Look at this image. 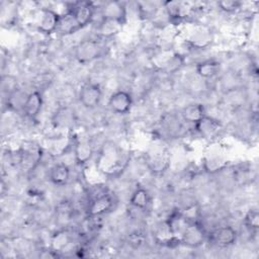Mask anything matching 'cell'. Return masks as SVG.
<instances>
[{
    "label": "cell",
    "mask_w": 259,
    "mask_h": 259,
    "mask_svg": "<svg viewBox=\"0 0 259 259\" xmlns=\"http://www.w3.org/2000/svg\"><path fill=\"white\" fill-rule=\"evenodd\" d=\"M101 53L100 45L93 39H84L75 48V58L81 64H87L96 60Z\"/></svg>",
    "instance_id": "cell-1"
},
{
    "label": "cell",
    "mask_w": 259,
    "mask_h": 259,
    "mask_svg": "<svg viewBox=\"0 0 259 259\" xmlns=\"http://www.w3.org/2000/svg\"><path fill=\"white\" fill-rule=\"evenodd\" d=\"M102 92L101 88L98 84L95 83H87L85 84L79 93L80 102L86 108H94L96 107L101 100Z\"/></svg>",
    "instance_id": "cell-2"
},
{
    "label": "cell",
    "mask_w": 259,
    "mask_h": 259,
    "mask_svg": "<svg viewBox=\"0 0 259 259\" xmlns=\"http://www.w3.org/2000/svg\"><path fill=\"white\" fill-rule=\"evenodd\" d=\"M133 104V99L130 93L126 91H116L111 94L108 100V105L110 109L119 114H124L130 111Z\"/></svg>",
    "instance_id": "cell-3"
},
{
    "label": "cell",
    "mask_w": 259,
    "mask_h": 259,
    "mask_svg": "<svg viewBox=\"0 0 259 259\" xmlns=\"http://www.w3.org/2000/svg\"><path fill=\"white\" fill-rule=\"evenodd\" d=\"M203 240H204L203 229L196 223H189L179 238L180 243L187 246H191V247H196L200 245L203 242Z\"/></svg>",
    "instance_id": "cell-4"
},
{
    "label": "cell",
    "mask_w": 259,
    "mask_h": 259,
    "mask_svg": "<svg viewBox=\"0 0 259 259\" xmlns=\"http://www.w3.org/2000/svg\"><path fill=\"white\" fill-rule=\"evenodd\" d=\"M189 223L190 222L188 221V219L184 213H182L179 210H175L168 217L166 221V227L171 237L177 238V236L182 235V233L184 232V230L186 229Z\"/></svg>",
    "instance_id": "cell-5"
},
{
    "label": "cell",
    "mask_w": 259,
    "mask_h": 259,
    "mask_svg": "<svg viewBox=\"0 0 259 259\" xmlns=\"http://www.w3.org/2000/svg\"><path fill=\"white\" fill-rule=\"evenodd\" d=\"M113 201L109 194L102 193L95 196L89 206H88V214L90 217H98L104 214L105 212L109 211L112 207Z\"/></svg>",
    "instance_id": "cell-6"
},
{
    "label": "cell",
    "mask_w": 259,
    "mask_h": 259,
    "mask_svg": "<svg viewBox=\"0 0 259 259\" xmlns=\"http://www.w3.org/2000/svg\"><path fill=\"white\" fill-rule=\"evenodd\" d=\"M211 241L221 247L231 246L236 242L237 232L230 226L221 227L210 234Z\"/></svg>",
    "instance_id": "cell-7"
},
{
    "label": "cell",
    "mask_w": 259,
    "mask_h": 259,
    "mask_svg": "<svg viewBox=\"0 0 259 259\" xmlns=\"http://www.w3.org/2000/svg\"><path fill=\"white\" fill-rule=\"evenodd\" d=\"M60 14L51 8H45L41 11V17L38 23V29L47 34L57 31L60 20Z\"/></svg>",
    "instance_id": "cell-8"
},
{
    "label": "cell",
    "mask_w": 259,
    "mask_h": 259,
    "mask_svg": "<svg viewBox=\"0 0 259 259\" xmlns=\"http://www.w3.org/2000/svg\"><path fill=\"white\" fill-rule=\"evenodd\" d=\"M42 106V96L38 91H33L27 94V98L25 100L23 106L24 114L29 118H34L41 109Z\"/></svg>",
    "instance_id": "cell-9"
},
{
    "label": "cell",
    "mask_w": 259,
    "mask_h": 259,
    "mask_svg": "<svg viewBox=\"0 0 259 259\" xmlns=\"http://www.w3.org/2000/svg\"><path fill=\"white\" fill-rule=\"evenodd\" d=\"M71 11L81 28L88 25L93 18V8L89 3H77Z\"/></svg>",
    "instance_id": "cell-10"
},
{
    "label": "cell",
    "mask_w": 259,
    "mask_h": 259,
    "mask_svg": "<svg viewBox=\"0 0 259 259\" xmlns=\"http://www.w3.org/2000/svg\"><path fill=\"white\" fill-rule=\"evenodd\" d=\"M125 15H126V10L122 2H118V1L107 2L102 8L103 18H111V19H116L124 22Z\"/></svg>",
    "instance_id": "cell-11"
},
{
    "label": "cell",
    "mask_w": 259,
    "mask_h": 259,
    "mask_svg": "<svg viewBox=\"0 0 259 259\" xmlns=\"http://www.w3.org/2000/svg\"><path fill=\"white\" fill-rule=\"evenodd\" d=\"M80 28L81 27L71 10L67 11L66 13L60 16L57 31L61 34H72Z\"/></svg>",
    "instance_id": "cell-12"
},
{
    "label": "cell",
    "mask_w": 259,
    "mask_h": 259,
    "mask_svg": "<svg viewBox=\"0 0 259 259\" xmlns=\"http://www.w3.org/2000/svg\"><path fill=\"white\" fill-rule=\"evenodd\" d=\"M123 23L116 19L102 18L97 27V32L102 37H112L121 30Z\"/></svg>",
    "instance_id": "cell-13"
},
{
    "label": "cell",
    "mask_w": 259,
    "mask_h": 259,
    "mask_svg": "<svg viewBox=\"0 0 259 259\" xmlns=\"http://www.w3.org/2000/svg\"><path fill=\"white\" fill-rule=\"evenodd\" d=\"M195 127H196V131L202 137L209 138L219 131V128L221 127V124L218 119L204 115L200 120H198L195 123Z\"/></svg>",
    "instance_id": "cell-14"
},
{
    "label": "cell",
    "mask_w": 259,
    "mask_h": 259,
    "mask_svg": "<svg viewBox=\"0 0 259 259\" xmlns=\"http://www.w3.org/2000/svg\"><path fill=\"white\" fill-rule=\"evenodd\" d=\"M211 33L205 28H197L190 33L188 42L195 49H203L211 42Z\"/></svg>",
    "instance_id": "cell-15"
},
{
    "label": "cell",
    "mask_w": 259,
    "mask_h": 259,
    "mask_svg": "<svg viewBox=\"0 0 259 259\" xmlns=\"http://www.w3.org/2000/svg\"><path fill=\"white\" fill-rule=\"evenodd\" d=\"M93 155V148L89 141L83 140L76 143L74 148L75 160L79 165L86 164Z\"/></svg>",
    "instance_id": "cell-16"
},
{
    "label": "cell",
    "mask_w": 259,
    "mask_h": 259,
    "mask_svg": "<svg viewBox=\"0 0 259 259\" xmlns=\"http://www.w3.org/2000/svg\"><path fill=\"white\" fill-rule=\"evenodd\" d=\"M74 111L71 110L69 107H61L58 111H56L53 117V122L55 126L62 128L71 127L74 124Z\"/></svg>",
    "instance_id": "cell-17"
},
{
    "label": "cell",
    "mask_w": 259,
    "mask_h": 259,
    "mask_svg": "<svg viewBox=\"0 0 259 259\" xmlns=\"http://www.w3.org/2000/svg\"><path fill=\"white\" fill-rule=\"evenodd\" d=\"M221 69V64L215 61V60H204L202 62H199L196 65V73L201 77V78H212L214 77Z\"/></svg>",
    "instance_id": "cell-18"
},
{
    "label": "cell",
    "mask_w": 259,
    "mask_h": 259,
    "mask_svg": "<svg viewBox=\"0 0 259 259\" xmlns=\"http://www.w3.org/2000/svg\"><path fill=\"white\" fill-rule=\"evenodd\" d=\"M70 177V169L64 163L54 165L50 171V180L56 185H64Z\"/></svg>",
    "instance_id": "cell-19"
},
{
    "label": "cell",
    "mask_w": 259,
    "mask_h": 259,
    "mask_svg": "<svg viewBox=\"0 0 259 259\" xmlns=\"http://www.w3.org/2000/svg\"><path fill=\"white\" fill-rule=\"evenodd\" d=\"M181 114L185 121L195 124L198 120H200L205 115V111H204L203 105L199 103H192L185 106Z\"/></svg>",
    "instance_id": "cell-20"
},
{
    "label": "cell",
    "mask_w": 259,
    "mask_h": 259,
    "mask_svg": "<svg viewBox=\"0 0 259 259\" xmlns=\"http://www.w3.org/2000/svg\"><path fill=\"white\" fill-rule=\"evenodd\" d=\"M203 169L205 172L213 174L217 173L223 169H225L228 165L227 158L219 155H212L208 156L203 159Z\"/></svg>",
    "instance_id": "cell-21"
},
{
    "label": "cell",
    "mask_w": 259,
    "mask_h": 259,
    "mask_svg": "<svg viewBox=\"0 0 259 259\" xmlns=\"http://www.w3.org/2000/svg\"><path fill=\"white\" fill-rule=\"evenodd\" d=\"M150 201V196L148 191L145 188H137L130 199L131 204L136 207V208H140V209H144L147 207L148 203Z\"/></svg>",
    "instance_id": "cell-22"
},
{
    "label": "cell",
    "mask_w": 259,
    "mask_h": 259,
    "mask_svg": "<svg viewBox=\"0 0 259 259\" xmlns=\"http://www.w3.org/2000/svg\"><path fill=\"white\" fill-rule=\"evenodd\" d=\"M26 98V94H23L18 89H16L7 96V105L12 109H23Z\"/></svg>",
    "instance_id": "cell-23"
},
{
    "label": "cell",
    "mask_w": 259,
    "mask_h": 259,
    "mask_svg": "<svg viewBox=\"0 0 259 259\" xmlns=\"http://www.w3.org/2000/svg\"><path fill=\"white\" fill-rule=\"evenodd\" d=\"M168 164H169L168 157L162 154L152 157L149 161V166L151 170L155 173H160L165 171L168 168Z\"/></svg>",
    "instance_id": "cell-24"
},
{
    "label": "cell",
    "mask_w": 259,
    "mask_h": 259,
    "mask_svg": "<svg viewBox=\"0 0 259 259\" xmlns=\"http://www.w3.org/2000/svg\"><path fill=\"white\" fill-rule=\"evenodd\" d=\"M70 241V237L65 231L57 232L52 238V246L56 251H60L64 249Z\"/></svg>",
    "instance_id": "cell-25"
},
{
    "label": "cell",
    "mask_w": 259,
    "mask_h": 259,
    "mask_svg": "<svg viewBox=\"0 0 259 259\" xmlns=\"http://www.w3.org/2000/svg\"><path fill=\"white\" fill-rule=\"evenodd\" d=\"M244 224L248 229L256 231L259 228V212L256 209L248 210L244 218Z\"/></svg>",
    "instance_id": "cell-26"
},
{
    "label": "cell",
    "mask_w": 259,
    "mask_h": 259,
    "mask_svg": "<svg viewBox=\"0 0 259 259\" xmlns=\"http://www.w3.org/2000/svg\"><path fill=\"white\" fill-rule=\"evenodd\" d=\"M218 5L220 6V8L223 11L231 13V12H235L238 9H240L242 3L237 0H224V1H220L218 3Z\"/></svg>",
    "instance_id": "cell-27"
}]
</instances>
